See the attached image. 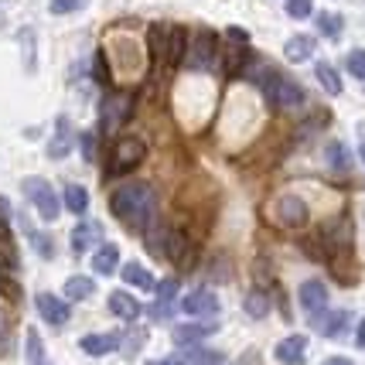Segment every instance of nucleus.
<instances>
[{
    "instance_id": "1",
    "label": "nucleus",
    "mask_w": 365,
    "mask_h": 365,
    "mask_svg": "<svg viewBox=\"0 0 365 365\" xmlns=\"http://www.w3.org/2000/svg\"><path fill=\"white\" fill-rule=\"evenodd\" d=\"M110 208L120 222L133 225L137 232H147L158 215V195L150 185H123L110 195Z\"/></svg>"
},
{
    "instance_id": "2",
    "label": "nucleus",
    "mask_w": 365,
    "mask_h": 365,
    "mask_svg": "<svg viewBox=\"0 0 365 365\" xmlns=\"http://www.w3.org/2000/svg\"><path fill=\"white\" fill-rule=\"evenodd\" d=\"M24 195L31 198L34 212H38V219L41 222H55L58 219V212H62V198L55 195V188L48 185L45 178H24Z\"/></svg>"
},
{
    "instance_id": "3",
    "label": "nucleus",
    "mask_w": 365,
    "mask_h": 365,
    "mask_svg": "<svg viewBox=\"0 0 365 365\" xmlns=\"http://www.w3.org/2000/svg\"><path fill=\"white\" fill-rule=\"evenodd\" d=\"M143 160H147V143L140 137H133V133L116 137L113 154H110V175H127L133 168H140Z\"/></svg>"
},
{
    "instance_id": "4",
    "label": "nucleus",
    "mask_w": 365,
    "mask_h": 365,
    "mask_svg": "<svg viewBox=\"0 0 365 365\" xmlns=\"http://www.w3.org/2000/svg\"><path fill=\"white\" fill-rule=\"evenodd\" d=\"M160 256L171 259L178 270H191L195 259H198V242H195L188 232H181V229H168V232H164V242H160Z\"/></svg>"
},
{
    "instance_id": "5",
    "label": "nucleus",
    "mask_w": 365,
    "mask_h": 365,
    "mask_svg": "<svg viewBox=\"0 0 365 365\" xmlns=\"http://www.w3.org/2000/svg\"><path fill=\"white\" fill-rule=\"evenodd\" d=\"M270 215H273V222L284 225V229H304V225L311 222V208H307V202L297 198V195H280V198L273 202Z\"/></svg>"
},
{
    "instance_id": "6",
    "label": "nucleus",
    "mask_w": 365,
    "mask_h": 365,
    "mask_svg": "<svg viewBox=\"0 0 365 365\" xmlns=\"http://www.w3.org/2000/svg\"><path fill=\"white\" fill-rule=\"evenodd\" d=\"M215 58H219V38H215V31H198L195 38H191L188 51H185L188 68H195V72H208V68L215 65Z\"/></svg>"
},
{
    "instance_id": "7",
    "label": "nucleus",
    "mask_w": 365,
    "mask_h": 365,
    "mask_svg": "<svg viewBox=\"0 0 365 365\" xmlns=\"http://www.w3.org/2000/svg\"><path fill=\"white\" fill-rule=\"evenodd\" d=\"M263 96H267V103L273 110H294V106L304 103V89L287 76H270V82L263 86Z\"/></svg>"
},
{
    "instance_id": "8",
    "label": "nucleus",
    "mask_w": 365,
    "mask_h": 365,
    "mask_svg": "<svg viewBox=\"0 0 365 365\" xmlns=\"http://www.w3.org/2000/svg\"><path fill=\"white\" fill-rule=\"evenodd\" d=\"M133 113V96L130 93H106V99H103V130L106 133H113V130H120L123 123H127V116Z\"/></svg>"
},
{
    "instance_id": "9",
    "label": "nucleus",
    "mask_w": 365,
    "mask_h": 365,
    "mask_svg": "<svg viewBox=\"0 0 365 365\" xmlns=\"http://www.w3.org/2000/svg\"><path fill=\"white\" fill-rule=\"evenodd\" d=\"M188 318H215L219 314V297L208 290V287H198V290H191L188 297H181L178 304Z\"/></svg>"
},
{
    "instance_id": "10",
    "label": "nucleus",
    "mask_w": 365,
    "mask_h": 365,
    "mask_svg": "<svg viewBox=\"0 0 365 365\" xmlns=\"http://www.w3.org/2000/svg\"><path fill=\"white\" fill-rule=\"evenodd\" d=\"M34 307H38L41 321H48L51 328H65L68 318H72L68 301H65V297H55V294H38V297H34Z\"/></svg>"
},
{
    "instance_id": "11",
    "label": "nucleus",
    "mask_w": 365,
    "mask_h": 365,
    "mask_svg": "<svg viewBox=\"0 0 365 365\" xmlns=\"http://www.w3.org/2000/svg\"><path fill=\"white\" fill-rule=\"evenodd\" d=\"M273 359L280 365H304V359H307V334H287L284 341H277Z\"/></svg>"
},
{
    "instance_id": "12",
    "label": "nucleus",
    "mask_w": 365,
    "mask_h": 365,
    "mask_svg": "<svg viewBox=\"0 0 365 365\" xmlns=\"http://www.w3.org/2000/svg\"><path fill=\"white\" fill-rule=\"evenodd\" d=\"M297 297H301V307L314 318V314H321L324 307H328V287H324V280H304L301 290H297Z\"/></svg>"
},
{
    "instance_id": "13",
    "label": "nucleus",
    "mask_w": 365,
    "mask_h": 365,
    "mask_svg": "<svg viewBox=\"0 0 365 365\" xmlns=\"http://www.w3.org/2000/svg\"><path fill=\"white\" fill-rule=\"evenodd\" d=\"M123 345V334L120 331H99V334H86L79 341V349L86 355H93V359H103V355H110Z\"/></svg>"
},
{
    "instance_id": "14",
    "label": "nucleus",
    "mask_w": 365,
    "mask_h": 365,
    "mask_svg": "<svg viewBox=\"0 0 365 365\" xmlns=\"http://www.w3.org/2000/svg\"><path fill=\"white\" fill-rule=\"evenodd\" d=\"M72 143H76L72 123H68V116H58V120H55V140L48 143V158L51 160L68 158V154H72Z\"/></svg>"
},
{
    "instance_id": "15",
    "label": "nucleus",
    "mask_w": 365,
    "mask_h": 365,
    "mask_svg": "<svg viewBox=\"0 0 365 365\" xmlns=\"http://www.w3.org/2000/svg\"><path fill=\"white\" fill-rule=\"evenodd\" d=\"M106 304H110V311L116 314V318H120V321H130V324H133V321L143 314V304L137 301L133 294H127V290H113Z\"/></svg>"
},
{
    "instance_id": "16",
    "label": "nucleus",
    "mask_w": 365,
    "mask_h": 365,
    "mask_svg": "<svg viewBox=\"0 0 365 365\" xmlns=\"http://www.w3.org/2000/svg\"><path fill=\"white\" fill-rule=\"evenodd\" d=\"M311 324H314L324 338H341L345 328H349V311H328V307H324L321 314L311 318Z\"/></svg>"
},
{
    "instance_id": "17",
    "label": "nucleus",
    "mask_w": 365,
    "mask_h": 365,
    "mask_svg": "<svg viewBox=\"0 0 365 365\" xmlns=\"http://www.w3.org/2000/svg\"><path fill=\"white\" fill-rule=\"evenodd\" d=\"M188 51V31L181 24H168V48H164V65H181Z\"/></svg>"
},
{
    "instance_id": "18",
    "label": "nucleus",
    "mask_w": 365,
    "mask_h": 365,
    "mask_svg": "<svg viewBox=\"0 0 365 365\" xmlns=\"http://www.w3.org/2000/svg\"><path fill=\"white\" fill-rule=\"evenodd\" d=\"M215 328H219V324H212V321H198V324H178L171 338H175V345L188 349V345H198L202 338H208Z\"/></svg>"
},
{
    "instance_id": "19",
    "label": "nucleus",
    "mask_w": 365,
    "mask_h": 365,
    "mask_svg": "<svg viewBox=\"0 0 365 365\" xmlns=\"http://www.w3.org/2000/svg\"><path fill=\"white\" fill-rule=\"evenodd\" d=\"M116 267H120V246L116 242H103L93 253V273L110 277V273H116Z\"/></svg>"
},
{
    "instance_id": "20",
    "label": "nucleus",
    "mask_w": 365,
    "mask_h": 365,
    "mask_svg": "<svg viewBox=\"0 0 365 365\" xmlns=\"http://www.w3.org/2000/svg\"><path fill=\"white\" fill-rule=\"evenodd\" d=\"M99 239H103V229H99V225L96 222H79L76 229H72V253L82 256L93 242H99Z\"/></svg>"
},
{
    "instance_id": "21",
    "label": "nucleus",
    "mask_w": 365,
    "mask_h": 365,
    "mask_svg": "<svg viewBox=\"0 0 365 365\" xmlns=\"http://www.w3.org/2000/svg\"><path fill=\"white\" fill-rule=\"evenodd\" d=\"M120 277H123V284L133 287V290H154V277H150V270H147L143 263H133V259H130L127 267L120 270Z\"/></svg>"
},
{
    "instance_id": "22",
    "label": "nucleus",
    "mask_w": 365,
    "mask_h": 365,
    "mask_svg": "<svg viewBox=\"0 0 365 365\" xmlns=\"http://www.w3.org/2000/svg\"><path fill=\"white\" fill-rule=\"evenodd\" d=\"M284 51L290 62H307V58L314 55V38H311V34H294L284 45Z\"/></svg>"
},
{
    "instance_id": "23",
    "label": "nucleus",
    "mask_w": 365,
    "mask_h": 365,
    "mask_svg": "<svg viewBox=\"0 0 365 365\" xmlns=\"http://www.w3.org/2000/svg\"><path fill=\"white\" fill-rule=\"evenodd\" d=\"M96 294L93 277H68L65 280V301H89Z\"/></svg>"
},
{
    "instance_id": "24",
    "label": "nucleus",
    "mask_w": 365,
    "mask_h": 365,
    "mask_svg": "<svg viewBox=\"0 0 365 365\" xmlns=\"http://www.w3.org/2000/svg\"><path fill=\"white\" fill-rule=\"evenodd\" d=\"M62 205L68 208L72 215H86V212H89V191L82 188V185H65Z\"/></svg>"
},
{
    "instance_id": "25",
    "label": "nucleus",
    "mask_w": 365,
    "mask_h": 365,
    "mask_svg": "<svg viewBox=\"0 0 365 365\" xmlns=\"http://www.w3.org/2000/svg\"><path fill=\"white\" fill-rule=\"evenodd\" d=\"M270 294H267V290H259V287H256V290H250V294H246V297H242V307H246V314H250V318H267V314H270Z\"/></svg>"
},
{
    "instance_id": "26",
    "label": "nucleus",
    "mask_w": 365,
    "mask_h": 365,
    "mask_svg": "<svg viewBox=\"0 0 365 365\" xmlns=\"http://www.w3.org/2000/svg\"><path fill=\"white\" fill-rule=\"evenodd\" d=\"M314 76H318L321 89L328 96H341V79H338V68L331 62H318L314 65Z\"/></svg>"
},
{
    "instance_id": "27",
    "label": "nucleus",
    "mask_w": 365,
    "mask_h": 365,
    "mask_svg": "<svg viewBox=\"0 0 365 365\" xmlns=\"http://www.w3.org/2000/svg\"><path fill=\"white\" fill-rule=\"evenodd\" d=\"M185 365H225V355L222 351L202 349V345H188V351H185Z\"/></svg>"
},
{
    "instance_id": "28",
    "label": "nucleus",
    "mask_w": 365,
    "mask_h": 365,
    "mask_svg": "<svg viewBox=\"0 0 365 365\" xmlns=\"http://www.w3.org/2000/svg\"><path fill=\"white\" fill-rule=\"evenodd\" d=\"M24 355H28V365H48L45 362V345H41L38 328H28V331H24Z\"/></svg>"
},
{
    "instance_id": "29",
    "label": "nucleus",
    "mask_w": 365,
    "mask_h": 365,
    "mask_svg": "<svg viewBox=\"0 0 365 365\" xmlns=\"http://www.w3.org/2000/svg\"><path fill=\"white\" fill-rule=\"evenodd\" d=\"M246 58H250V48H246V45H232V48H229V51H225V65H222L225 79H236L239 68L246 65Z\"/></svg>"
},
{
    "instance_id": "30",
    "label": "nucleus",
    "mask_w": 365,
    "mask_h": 365,
    "mask_svg": "<svg viewBox=\"0 0 365 365\" xmlns=\"http://www.w3.org/2000/svg\"><path fill=\"white\" fill-rule=\"evenodd\" d=\"M147 41H150V58L160 65L164 62V48H168V24H150Z\"/></svg>"
},
{
    "instance_id": "31",
    "label": "nucleus",
    "mask_w": 365,
    "mask_h": 365,
    "mask_svg": "<svg viewBox=\"0 0 365 365\" xmlns=\"http://www.w3.org/2000/svg\"><path fill=\"white\" fill-rule=\"evenodd\" d=\"M324 158H328V164H331L334 171H345V168H351V154L345 150V143L331 140L328 147H324Z\"/></svg>"
},
{
    "instance_id": "32",
    "label": "nucleus",
    "mask_w": 365,
    "mask_h": 365,
    "mask_svg": "<svg viewBox=\"0 0 365 365\" xmlns=\"http://www.w3.org/2000/svg\"><path fill=\"white\" fill-rule=\"evenodd\" d=\"M24 232H28V239H31V250L38 256H45V259H51V256H55V242H51L45 232H38V229H34V225H28V222H24Z\"/></svg>"
},
{
    "instance_id": "33",
    "label": "nucleus",
    "mask_w": 365,
    "mask_h": 365,
    "mask_svg": "<svg viewBox=\"0 0 365 365\" xmlns=\"http://www.w3.org/2000/svg\"><path fill=\"white\" fill-rule=\"evenodd\" d=\"M318 31L324 38H341V14H331V11H321L318 14Z\"/></svg>"
},
{
    "instance_id": "34",
    "label": "nucleus",
    "mask_w": 365,
    "mask_h": 365,
    "mask_svg": "<svg viewBox=\"0 0 365 365\" xmlns=\"http://www.w3.org/2000/svg\"><path fill=\"white\" fill-rule=\"evenodd\" d=\"M349 72H351V79H359L365 86V51L362 48H351L349 51Z\"/></svg>"
},
{
    "instance_id": "35",
    "label": "nucleus",
    "mask_w": 365,
    "mask_h": 365,
    "mask_svg": "<svg viewBox=\"0 0 365 365\" xmlns=\"http://www.w3.org/2000/svg\"><path fill=\"white\" fill-rule=\"evenodd\" d=\"M178 277H164L160 284H154V290H158V301H164V304H171L178 297Z\"/></svg>"
},
{
    "instance_id": "36",
    "label": "nucleus",
    "mask_w": 365,
    "mask_h": 365,
    "mask_svg": "<svg viewBox=\"0 0 365 365\" xmlns=\"http://www.w3.org/2000/svg\"><path fill=\"white\" fill-rule=\"evenodd\" d=\"M284 7H287V14L297 17V21H304V17L314 14V0H287Z\"/></svg>"
},
{
    "instance_id": "37",
    "label": "nucleus",
    "mask_w": 365,
    "mask_h": 365,
    "mask_svg": "<svg viewBox=\"0 0 365 365\" xmlns=\"http://www.w3.org/2000/svg\"><path fill=\"white\" fill-rule=\"evenodd\" d=\"M0 294H4V297H7L11 304L21 301V284H17L14 277H7L4 270H0Z\"/></svg>"
},
{
    "instance_id": "38",
    "label": "nucleus",
    "mask_w": 365,
    "mask_h": 365,
    "mask_svg": "<svg viewBox=\"0 0 365 365\" xmlns=\"http://www.w3.org/2000/svg\"><path fill=\"white\" fill-rule=\"evenodd\" d=\"M96 82H99V86H110L113 82L110 65H106V48H99V55H96Z\"/></svg>"
},
{
    "instance_id": "39",
    "label": "nucleus",
    "mask_w": 365,
    "mask_h": 365,
    "mask_svg": "<svg viewBox=\"0 0 365 365\" xmlns=\"http://www.w3.org/2000/svg\"><path fill=\"white\" fill-rule=\"evenodd\" d=\"M86 0H48V11L51 14H72V11H79Z\"/></svg>"
},
{
    "instance_id": "40",
    "label": "nucleus",
    "mask_w": 365,
    "mask_h": 365,
    "mask_svg": "<svg viewBox=\"0 0 365 365\" xmlns=\"http://www.w3.org/2000/svg\"><path fill=\"white\" fill-rule=\"evenodd\" d=\"M76 140H79V147H82V158L96 160V133H89V130H86V133H79Z\"/></svg>"
},
{
    "instance_id": "41",
    "label": "nucleus",
    "mask_w": 365,
    "mask_h": 365,
    "mask_svg": "<svg viewBox=\"0 0 365 365\" xmlns=\"http://www.w3.org/2000/svg\"><path fill=\"white\" fill-rule=\"evenodd\" d=\"M171 311H175L171 304L158 301V304H154V307H150V318H154V321H171Z\"/></svg>"
},
{
    "instance_id": "42",
    "label": "nucleus",
    "mask_w": 365,
    "mask_h": 365,
    "mask_svg": "<svg viewBox=\"0 0 365 365\" xmlns=\"http://www.w3.org/2000/svg\"><path fill=\"white\" fill-rule=\"evenodd\" d=\"M7 334H11V324H7V314L0 311V349L7 345Z\"/></svg>"
},
{
    "instance_id": "43",
    "label": "nucleus",
    "mask_w": 365,
    "mask_h": 365,
    "mask_svg": "<svg viewBox=\"0 0 365 365\" xmlns=\"http://www.w3.org/2000/svg\"><path fill=\"white\" fill-rule=\"evenodd\" d=\"M229 38H232L236 45H246V41H250V34L242 31V28H229Z\"/></svg>"
},
{
    "instance_id": "44",
    "label": "nucleus",
    "mask_w": 365,
    "mask_h": 365,
    "mask_svg": "<svg viewBox=\"0 0 365 365\" xmlns=\"http://www.w3.org/2000/svg\"><path fill=\"white\" fill-rule=\"evenodd\" d=\"M140 345H143V331H137V338L130 334V341H127V355H133V351L140 349Z\"/></svg>"
},
{
    "instance_id": "45",
    "label": "nucleus",
    "mask_w": 365,
    "mask_h": 365,
    "mask_svg": "<svg viewBox=\"0 0 365 365\" xmlns=\"http://www.w3.org/2000/svg\"><path fill=\"white\" fill-rule=\"evenodd\" d=\"M355 345H359V349L365 351V318L359 321V331H355Z\"/></svg>"
},
{
    "instance_id": "46",
    "label": "nucleus",
    "mask_w": 365,
    "mask_h": 365,
    "mask_svg": "<svg viewBox=\"0 0 365 365\" xmlns=\"http://www.w3.org/2000/svg\"><path fill=\"white\" fill-rule=\"evenodd\" d=\"M324 365H355V362L345 359V355H331V359H324Z\"/></svg>"
},
{
    "instance_id": "47",
    "label": "nucleus",
    "mask_w": 365,
    "mask_h": 365,
    "mask_svg": "<svg viewBox=\"0 0 365 365\" xmlns=\"http://www.w3.org/2000/svg\"><path fill=\"white\" fill-rule=\"evenodd\" d=\"M147 365H185V359H158V362H147Z\"/></svg>"
},
{
    "instance_id": "48",
    "label": "nucleus",
    "mask_w": 365,
    "mask_h": 365,
    "mask_svg": "<svg viewBox=\"0 0 365 365\" xmlns=\"http://www.w3.org/2000/svg\"><path fill=\"white\" fill-rule=\"evenodd\" d=\"M359 143H362V160H365V127H359Z\"/></svg>"
}]
</instances>
